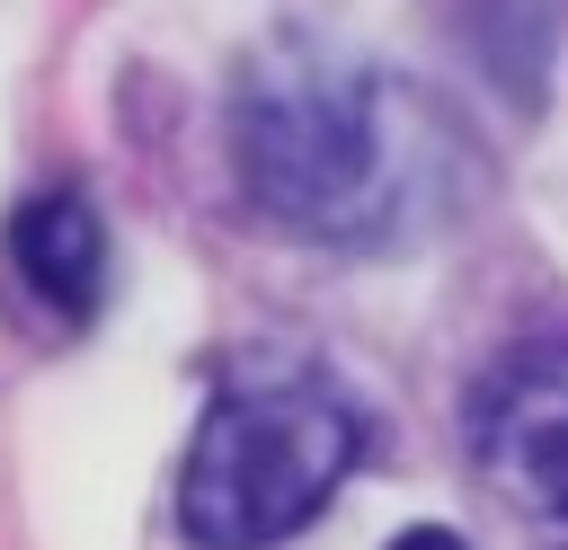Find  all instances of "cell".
<instances>
[{"label":"cell","instance_id":"cell-1","mask_svg":"<svg viewBox=\"0 0 568 550\" xmlns=\"http://www.w3.org/2000/svg\"><path fill=\"white\" fill-rule=\"evenodd\" d=\"M222 133L248 213L320 248L408 240L462 195V142L444 106L408 71L320 27H275L240 53Z\"/></svg>","mask_w":568,"mask_h":550},{"label":"cell","instance_id":"cell-2","mask_svg":"<svg viewBox=\"0 0 568 550\" xmlns=\"http://www.w3.org/2000/svg\"><path fill=\"white\" fill-rule=\"evenodd\" d=\"M364 452L355 399L320 364H248L195 417L178 461V532L195 550H266L320 523Z\"/></svg>","mask_w":568,"mask_h":550},{"label":"cell","instance_id":"cell-3","mask_svg":"<svg viewBox=\"0 0 568 550\" xmlns=\"http://www.w3.org/2000/svg\"><path fill=\"white\" fill-rule=\"evenodd\" d=\"M470 452L497 497L568 523V346H515L470 399Z\"/></svg>","mask_w":568,"mask_h":550},{"label":"cell","instance_id":"cell-4","mask_svg":"<svg viewBox=\"0 0 568 550\" xmlns=\"http://www.w3.org/2000/svg\"><path fill=\"white\" fill-rule=\"evenodd\" d=\"M9 266L36 293V310H53L62 328H80L106 302V231L89 213V195H27L9 222Z\"/></svg>","mask_w":568,"mask_h":550},{"label":"cell","instance_id":"cell-5","mask_svg":"<svg viewBox=\"0 0 568 550\" xmlns=\"http://www.w3.org/2000/svg\"><path fill=\"white\" fill-rule=\"evenodd\" d=\"M382 550H470L462 532H444V523H408L399 541H382Z\"/></svg>","mask_w":568,"mask_h":550}]
</instances>
